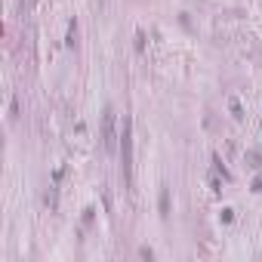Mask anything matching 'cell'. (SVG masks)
Listing matches in <instances>:
<instances>
[{
	"label": "cell",
	"instance_id": "cell-4",
	"mask_svg": "<svg viewBox=\"0 0 262 262\" xmlns=\"http://www.w3.org/2000/svg\"><path fill=\"white\" fill-rule=\"evenodd\" d=\"M247 164H250V167H262V148H256V151L247 154Z\"/></svg>",
	"mask_w": 262,
	"mask_h": 262
},
{
	"label": "cell",
	"instance_id": "cell-5",
	"mask_svg": "<svg viewBox=\"0 0 262 262\" xmlns=\"http://www.w3.org/2000/svg\"><path fill=\"white\" fill-rule=\"evenodd\" d=\"M161 213H164V216L170 213V195H167V188L161 191Z\"/></svg>",
	"mask_w": 262,
	"mask_h": 262
},
{
	"label": "cell",
	"instance_id": "cell-1",
	"mask_svg": "<svg viewBox=\"0 0 262 262\" xmlns=\"http://www.w3.org/2000/svg\"><path fill=\"white\" fill-rule=\"evenodd\" d=\"M120 173L123 182L133 185V120L123 117V130H120Z\"/></svg>",
	"mask_w": 262,
	"mask_h": 262
},
{
	"label": "cell",
	"instance_id": "cell-2",
	"mask_svg": "<svg viewBox=\"0 0 262 262\" xmlns=\"http://www.w3.org/2000/svg\"><path fill=\"white\" fill-rule=\"evenodd\" d=\"M117 117H115V108H105L102 111V145H105V151H115L117 148Z\"/></svg>",
	"mask_w": 262,
	"mask_h": 262
},
{
	"label": "cell",
	"instance_id": "cell-6",
	"mask_svg": "<svg viewBox=\"0 0 262 262\" xmlns=\"http://www.w3.org/2000/svg\"><path fill=\"white\" fill-rule=\"evenodd\" d=\"M139 256H142V259H154V253H151L148 247H139Z\"/></svg>",
	"mask_w": 262,
	"mask_h": 262
},
{
	"label": "cell",
	"instance_id": "cell-7",
	"mask_svg": "<svg viewBox=\"0 0 262 262\" xmlns=\"http://www.w3.org/2000/svg\"><path fill=\"white\" fill-rule=\"evenodd\" d=\"M232 115H234L237 120H241V117H244V115H241V105H237V102H232Z\"/></svg>",
	"mask_w": 262,
	"mask_h": 262
},
{
	"label": "cell",
	"instance_id": "cell-3",
	"mask_svg": "<svg viewBox=\"0 0 262 262\" xmlns=\"http://www.w3.org/2000/svg\"><path fill=\"white\" fill-rule=\"evenodd\" d=\"M65 43H68V47H74V43H77V22L74 19L68 22V40Z\"/></svg>",
	"mask_w": 262,
	"mask_h": 262
},
{
	"label": "cell",
	"instance_id": "cell-8",
	"mask_svg": "<svg viewBox=\"0 0 262 262\" xmlns=\"http://www.w3.org/2000/svg\"><path fill=\"white\" fill-rule=\"evenodd\" d=\"M253 191H262V176H256V179H253Z\"/></svg>",
	"mask_w": 262,
	"mask_h": 262
}]
</instances>
